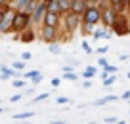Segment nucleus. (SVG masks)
<instances>
[{"mask_svg": "<svg viewBox=\"0 0 130 124\" xmlns=\"http://www.w3.org/2000/svg\"><path fill=\"white\" fill-rule=\"evenodd\" d=\"M102 19V10L96 8V6H88L82 13V23H84V31L86 32H92L94 31V25L100 23Z\"/></svg>", "mask_w": 130, "mask_h": 124, "instance_id": "nucleus-1", "label": "nucleus"}, {"mask_svg": "<svg viewBox=\"0 0 130 124\" xmlns=\"http://www.w3.org/2000/svg\"><path fill=\"white\" fill-rule=\"evenodd\" d=\"M31 25V15L27 12H15L13 13V21H12V31H25V29Z\"/></svg>", "mask_w": 130, "mask_h": 124, "instance_id": "nucleus-2", "label": "nucleus"}, {"mask_svg": "<svg viewBox=\"0 0 130 124\" xmlns=\"http://www.w3.org/2000/svg\"><path fill=\"white\" fill-rule=\"evenodd\" d=\"M46 10H48V8H46V2H44V0H38L37 8L32 10V13H31V23H32V25H40L42 19H44Z\"/></svg>", "mask_w": 130, "mask_h": 124, "instance_id": "nucleus-3", "label": "nucleus"}, {"mask_svg": "<svg viewBox=\"0 0 130 124\" xmlns=\"http://www.w3.org/2000/svg\"><path fill=\"white\" fill-rule=\"evenodd\" d=\"M40 38L44 42H56L57 40V27H50V25H42L40 29Z\"/></svg>", "mask_w": 130, "mask_h": 124, "instance_id": "nucleus-4", "label": "nucleus"}, {"mask_svg": "<svg viewBox=\"0 0 130 124\" xmlns=\"http://www.w3.org/2000/svg\"><path fill=\"white\" fill-rule=\"evenodd\" d=\"M13 13H15V12H12V10L4 8V15H2V21H0V32H8V31H12Z\"/></svg>", "mask_w": 130, "mask_h": 124, "instance_id": "nucleus-5", "label": "nucleus"}, {"mask_svg": "<svg viewBox=\"0 0 130 124\" xmlns=\"http://www.w3.org/2000/svg\"><path fill=\"white\" fill-rule=\"evenodd\" d=\"M61 21V13L59 12H54V10H46L44 13V19H42V23L44 25H50V27H57Z\"/></svg>", "mask_w": 130, "mask_h": 124, "instance_id": "nucleus-6", "label": "nucleus"}, {"mask_svg": "<svg viewBox=\"0 0 130 124\" xmlns=\"http://www.w3.org/2000/svg\"><path fill=\"white\" fill-rule=\"evenodd\" d=\"M86 8H88V0H71V12L77 15H82Z\"/></svg>", "mask_w": 130, "mask_h": 124, "instance_id": "nucleus-7", "label": "nucleus"}, {"mask_svg": "<svg viewBox=\"0 0 130 124\" xmlns=\"http://www.w3.org/2000/svg\"><path fill=\"white\" fill-rule=\"evenodd\" d=\"M65 21H67V31H75L78 25V15L69 10V12H65Z\"/></svg>", "mask_w": 130, "mask_h": 124, "instance_id": "nucleus-8", "label": "nucleus"}, {"mask_svg": "<svg viewBox=\"0 0 130 124\" xmlns=\"http://www.w3.org/2000/svg\"><path fill=\"white\" fill-rule=\"evenodd\" d=\"M102 19H103V25H113L115 23V13L111 8H105L102 12Z\"/></svg>", "mask_w": 130, "mask_h": 124, "instance_id": "nucleus-9", "label": "nucleus"}, {"mask_svg": "<svg viewBox=\"0 0 130 124\" xmlns=\"http://www.w3.org/2000/svg\"><path fill=\"white\" fill-rule=\"evenodd\" d=\"M19 40H21V42H32V40H35V32H32V29H25V31H21Z\"/></svg>", "mask_w": 130, "mask_h": 124, "instance_id": "nucleus-10", "label": "nucleus"}, {"mask_svg": "<svg viewBox=\"0 0 130 124\" xmlns=\"http://www.w3.org/2000/svg\"><path fill=\"white\" fill-rule=\"evenodd\" d=\"M57 6H59V12L65 13L71 10V0H57Z\"/></svg>", "mask_w": 130, "mask_h": 124, "instance_id": "nucleus-11", "label": "nucleus"}, {"mask_svg": "<svg viewBox=\"0 0 130 124\" xmlns=\"http://www.w3.org/2000/svg\"><path fill=\"white\" fill-rule=\"evenodd\" d=\"M31 116H35V113L25 111V113H19V115H13V118L15 120H23V118H31Z\"/></svg>", "mask_w": 130, "mask_h": 124, "instance_id": "nucleus-12", "label": "nucleus"}, {"mask_svg": "<svg viewBox=\"0 0 130 124\" xmlns=\"http://www.w3.org/2000/svg\"><path fill=\"white\" fill-rule=\"evenodd\" d=\"M0 73H2V75H6V76H10V78H12V76H15V71L8 69L6 65H0Z\"/></svg>", "mask_w": 130, "mask_h": 124, "instance_id": "nucleus-13", "label": "nucleus"}, {"mask_svg": "<svg viewBox=\"0 0 130 124\" xmlns=\"http://www.w3.org/2000/svg\"><path fill=\"white\" fill-rule=\"evenodd\" d=\"M29 2H31V0H15V6H17L19 12H25V8L29 6Z\"/></svg>", "mask_w": 130, "mask_h": 124, "instance_id": "nucleus-14", "label": "nucleus"}, {"mask_svg": "<svg viewBox=\"0 0 130 124\" xmlns=\"http://www.w3.org/2000/svg\"><path fill=\"white\" fill-rule=\"evenodd\" d=\"M48 48H50V52H52V54H59V52H61V46L56 44V42H50Z\"/></svg>", "mask_w": 130, "mask_h": 124, "instance_id": "nucleus-15", "label": "nucleus"}, {"mask_svg": "<svg viewBox=\"0 0 130 124\" xmlns=\"http://www.w3.org/2000/svg\"><path fill=\"white\" fill-rule=\"evenodd\" d=\"M105 36H107V31H103V29L94 31V38H105Z\"/></svg>", "mask_w": 130, "mask_h": 124, "instance_id": "nucleus-16", "label": "nucleus"}, {"mask_svg": "<svg viewBox=\"0 0 130 124\" xmlns=\"http://www.w3.org/2000/svg\"><path fill=\"white\" fill-rule=\"evenodd\" d=\"M111 4L115 6V10H122V6H124V0H111Z\"/></svg>", "mask_w": 130, "mask_h": 124, "instance_id": "nucleus-17", "label": "nucleus"}, {"mask_svg": "<svg viewBox=\"0 0 130 124\" xmlns=\"http://www.w3.org/2000/svg\"><path fill=\"white\" fill-rule=\"evenodd\" d=\"M94 75H96V69H94V67H88V69L84 71V76H86V78H92Z\"/></svg>", "mask_w": 130, "mask_h": 124, "instance_id": "nucleus-18", "label": "nucleus"}, {"mask_svg": "<svg viewBox=\"0 0 130 124\" xmlns=\"http://www.w3.org/2000/svg\"><path fill=\"white\" fill-rule=\"evenodd\" d=\"M113 82H115V76H105L103 78V86H113Z\"/></svg>", "mask_w": 130, "mask_h": 124, "instance_id": "nucleus-19", "label": "nucleus"}, {"mask_svg": "<svg viewBox=\"0 0 130 124\" xmlns=\"http://www.w3.org/2000/svg\"><path fill=\"white\" fill-rule=\"evenodd\" d=\"M37 75H40L38 71H29V73H25V78H35Z\"/></svg>", "mask_w": 130, "mask_h": 124, "instance_id": "nucleus-20", "label": "nucleus"}, {"mask_svg": "<svg viewBox=\"0 0 130 124\" xmlns=\"http://www.w3.org/2000/svg\"><path fill=\"white\" fill-rule=\"evenodd\" d=\"M65 78H67V80H77V75L71 73V71H67V73H65Z\"/></svg>", "mask_w": 130, "mask_h": 124, "instance_id": "nucleus-21", "label": "nucleus"}, {"mask_svg": "<svg viewBox=\"0 0 130 124\" xmlns=\"http://www.w3.org/2000/svg\"><path fill=\"white\" fill-rule=\"evenodd\" d=\"M105 73L109 75V73H117V67H113V65H105Z\"/></svg>", "mask_w": 130, "mask_h": 124, "instance_id": "nucleus-22", "label": "nucleus"}, {"mask_svg": "<svg viewBox=\"0 0 130 124\" xmlns=\"http://www.w3.org/2000/svg\"><path fill=\"white\" fill-rule=\"evenodd\" d=\"M23 84H25L23 80H12V86H15V88H21Z\"/></svg>", "mask_w": 130, "mask_h": 124, "instance_id": "nucleus-23", "label": "nucleus"}, {"mask_svg": "<svg viewBox=\"0 0 130 124\" xmlns=\"http://www.w3.org/2000/svg\"><path fill=\"white\" fill-rule=\"evenodd\" d=\"M57 103H59V105H65V103H69V97H57Z\"/></svg>", "mask_w": 130, "mask_h": 124, "instance_id": "nucleus-24", "label": "nucleus"}, {"mask_svg": "<svg viewBox=\"0 0 130 124\" xmlns=\"http://www.w3.org/2000/svg\"><path fill=\"white\" fill-rule=\"evenodd\" d=\"M82 50H84V52H88V54H92V48L88 46V42H82Z\"/></svg>", "mask_w": 130, "mask_h": 124, "instance_id": "nucleus-25", "label": "nucleus"}, {"mask_svg": "<svg viewBox=\"0 0 130 124\" xmlns=\"http://www.w3.org/2000/svg\"><path fill=\"white\" fill-rule=\"evenodd\" d=\"M12 67H13V69H23V63H21V61H13Z\"/></svg>", "mask_w": 130, "mask_h": 124, "instance_id": "nucleus-26", "label": "nucleus"}, {"mask_svg": "<svg viewBox=\"0 0 130 124\" xmlns=\"http://www.w3.org/2000/svg\"><path fill=\"white\" fill-rule=\"evenodd\" d=\"M21 57H23V59H25V61H29V59H31V57H32V54H29V52H25V54H21Z\"/></svg>", "mask_w": 130, "mask_h": 124, "instance_id": "nucleus-27", "label": "nucleus"}, {"mask_svg": "<svg viewBox=\"0 0 130 124\" xmlns=\"http://www.w3.org/2000/svg\"><path fill=\"white\" fill-rule=\"evenodd\" d=\"M105 99V103H109V101H115V99H119L117 96H107V97H103Z\"/></svg>", "mask_w": 130, "mask_h": 124, "instance_id": "nucleus-28", "label": "nucleus"}, {"mask_svg": "<svg viewBox=\"0 0 130 124\" xmlns=\"http://www.w3.org/2000/svg\"><path fill=\"white\" fill-rule=\"evenodd\" d=\"M98 63L102 65V67H105V65H109V63H107V59H105V57H100V61H98Z\"/></svg>", "mask_w": 130, "mask_h": 124, "instance_id": "nucleus-29", "label": "nucleus"}, {"mask_svg": "<svg viewBox=\"0 0 130 124\" xmlns=\"http://www.w3.org/2000/svg\"><path fill=\"white\" fill-rule=\"evenodd\" d=\"M59 84H61V80H59V78H52V86H56V88H57Z\"/></svg>", "mask_w": 130, "mask_h": 124, "instance_id": "nucleus-30", "label": "nucleus"}, {"mask_svg": "<svg viewBox=\"0 0 130 124\" xmlns=\"http://www.w3.org/2000/svg\"><path fill=\"white\" fill-rule=\"evenodd\" d=\"M46 97H48V94H42V96H38V97H37V99H32V101H44V99H46Z\"/></svg>", "mask_w": 130, "mask_h": 124, "instance_id": "nucleus-31", "label": "nucleus"}, {"mask_svg": "<svg viewBox=\"0 0 130 124\" xmlns=\"http://www.w3.org/2000/svg\"><path fill=\"white\" fill-rule=\"evenodd\" d=\"M19 99H21V96H12V97H10V101H12V103H17Z\"/></svg>", "mask_w": 130, "mask_h": 124, "instance_id": "nucleus-32", "label": "nucleus"}, {"mask_svg": "<svg viewBox=\"0 0 130 124\" xmlns=\"http://www.w3.org/2000/svg\"><path fill=\"white\" fill-rule=\"evenodd\" d=\"M128 97H130V92H124V94H122V99H128Z\"/></svg>", "mask_w": 130, "mask_h": 124, "instance_id": "nucleus-33", "label": "nucleus"}, {"mask_svg": "<svg viewBox=\"0 0 130 124\" xmlns=\"http://www.w3.org/2000/svg\"><path fill=\"white\" fill-rule=\"evenodd\" d=\"M2 15H4V8L0 10V21H2Z\"/></svg>", "mask_w": 130, "mask_h": 124, "instance_id": "nucleus-34", "label": "nucleus"}, {"mask_svg": "<svg viewBox=\"0 0 130 124\" xmlns=\"http://www.w3.org/2000/svg\"><path fill=\"white\" fill-rule=\"evenodd\" d=\"M2 111H4V109H2V107H0V113H2Z\"/></svg>", "mask_w": 130, "mask_h": 124, "instance_id": "nucleus-35", "label": "nucleus"}, {"mask_svg": "<svg viewBox=\"0 0 130 124\" xmlns=\"http://www.w3.org/2000/svg\"><path fill=\"white\" fill-rule=\"evenodd\" d=\"M2 2H4V0H0V4H2Z\"/></svg>", "mask_w": 130, "mask_h": 124, "instance_id": "nucleus-36", "label": "nucleus"}, {"mask_svg": "<svg viewBox=\"0 0 130 124\" xmlns=\"http://www.w3.org/2000/svg\"><path fill=\"white\" fill-rule=\"evenodd\" d=\"M124 2H128V0H124Z\"/></svg>", "mask_w": 130, "mask_h": 124, "instance_id": "nucleus-37", "label": "nucleus"}, {"mask_svg": "<svg viewBox=\"0 0 130 124\" xmlns=\"http://www.w3.org/2000/svg\"><path fill=\"white\" fill-rule=\"evenodd\" d=\"M92 2H96V0H92Z\"/></svg>", "mask_w": 130, "mask_h": 124, "instance_id": "nucleus-38", "label": "nucleus"}]
</instances>
